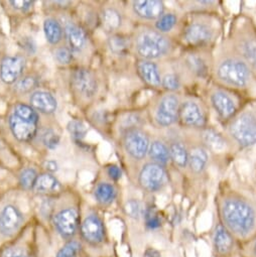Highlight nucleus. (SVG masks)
<instances>
[{"instance_id":"obj_18","label":"nucleus","mask_w":256,"mask_h":257,"mask_svg":"<svg viewBox=\"0 0 256 257\" xmlns=\"http://www.w3.org/2000/svg\"><path fill=\"white\" fill-rule=\"evenodd\" d=\"M82 239L91 246H99L106 239V230L102 219L97 214H89L80 225Z\"/></svg>"},{"instance_id":"obj_39","label":"nucleus","mask_w":256,"mask_h":257,"mask_svg":"<svg viewBox=\"0 0 256 257\" xmlns=\"http://www.w3.org/2000/svg\"><path fill=\"white\" fill-rule=\"evenodd\" d=\"M39 85V80L33 75H27L22 77L15 85V91L18 94L25 95L34 91Z\"/></svg>"},{"instance_id":"obj_43","label":"nucleus","mask_w":256,"mask_h":257,"mask_svg":"<svg viewBox=\"0 0 256 257\" xmlns=\"http://www.w3.org/2000/svg\"><path fill=\"white\" fill-rule=\"evenodd\" d=\"M55 59L62 65H69L73 60V52L70 48L62 46L58 47L54 52Z\"/></svg>"},{"instance_id":"obj_26","label":"nucleus","mask_w":256,"mask_h":257,"mask_svg":"<svg viewBox=\"0 0 256 257\" xmlns=\"http://www.w3.org/2000/svg\"><path fill=\"white\" fill-rule=\"evenodd\" d=\"M99 21L103 31L107 35L111 36L119 34L124 24V17L115 7H107L101 12Z\"/></svg>"},{"instance_id":"obj_6","label":"nucleus","mask_w":256,"mask_h":257,"mask_svg":"<svg viewBox=\"0 0 256 257\" xmlns=\"http://www.w3.org/2000/svg\"><path fill=\"white\" fill-rule=\"evenodd\" d=\"M224 134L233 149L246 150L256 146V99L246 102L224 126Z\"/></svg>"},{"instance_id":"obj_3","label":"nucleus","mask_w":256,"mask_h":257,"mask_svg":"<svg viewBox=\"0 0 256 257\" xmlns=\"http://www.w3.org/2000/svg\"><path fill=\"white\" fill-rule=\"evenodd\" d=\"M220 222L232 234L247 237L256 229V206L241 194L230 191L221 196L218 204Z\"/></svg>"},{"instance_id":"obj_30","label":"nucleus","mask_w":256,"mask_h":257,"mask_svg":"<svg viewBox=\"0 0 256 257\" xmlns=\"http://www.w3.org/2000/svg\"><path fill=\"white\" fill-rule=\"evenodd\" d=\"M107 45L110 52L118 57H126L133 52L132 37L121 33L109 36Z\"/></svg>"},{"instance_id":"obj_46","label":"nucleus","mask_w":256,"mask_h":257,"mask_svg":"<svg viewBox=\"0 0 256 257\" xmlns=\"http://www.w3.org/2000/svg\"><path fill=\"white\" fill-rule=\"evenodd\" d=\"M146 225L152 230H156L162 226V220L160 216L153 210H147L145 214Z\"/></svg>"},{"instance_id":"obj_31","label":"nucleus","mask_w":256,"mask_h":257,"mask_svg":"<svg viewBox=\"0 0 256 257\" xmlns=\"http://www.w3.org/2000/svg\"><path fill=\"white\" fill-rule=\"evenodd\" d=\"M213 244L216 252L221 255L227 254L233 247V235L221 222L217 223L214 228Z\"/></svg>"},{"instance_id":"obj_42","label":"nucleus","mask_w":256,"mask_h":257,"mask_svg":"<svg viewBox=\"0 0 256 257\" xmlns=\"http://www.w3.org/2000/svg\"><path fill=\"white\" fill-rule=\"evenodd\" d=\"M0 257H34L32 252L18 244H12L4 247L0 250Z\"/></svg>"},{"instance_id":"obj_9","label":"nucleus","mask_w":256,"mask_h":257,"mask_svg":"<svg viewBox=\"0 0 256 257\" xmlns=\"http://www.w3.org/2000/svg\"><path fill=\"white\" fill-rule=\"evenodd\" d=\"M209 119L210 111L205 100L197 95L184 93L179 109L178 127L187 133H196L209 125Z\"/></svg>"},{"instance_id":"obj_19","label":"nucleus","mask_w":256,"mask_h":257,"mask_svg":"<svg viewBox=\"0 0 256 257\" xmlns=\"http://www.w3.org/2000/svg\"><path fill=\"white\" fill-rule=\"evenodd\" d=\"M162 89L165 92L184 93L185 80L177 64L176 58L162 62Z\"/></svg>"},{"instance_id":"obj_32","label":"nucleus","mask_w":256,"mask_h":257,"mask_svg":"<svg viewBox=\"0 0 256 257\" xmlns=\"http://www.w3.org/2000/svg\"><path fill=\"white\" fill-rule=\"evenodd\" d=\"M66 33L70 46L69 48L71 49V51L75 53H80L85 48L87 41L84 30L77 25L70 24L66 28Z\"/></svg>"},{"instance_id":"obj_11","label":"nucleus","mask_w":256,"mask_h":257,"mask_svg":"<svg viewBox=\"0 0 256 257\" xmlns=\"http://www.w3.org/2000/svg\"><path fill=\"white\" fill-rule=\"evenodd\" d=\"M122 147L126 155L136 162L148 159L152 138L144 128H136L121 136Z\"/></svg>"},{"instance_id":"obj_50","label":"nucleus","mask_w":256,"mask_h":257,"mask_svg":"<svg viewBox=\"0 0 256 257\" xmlns=\"http://www.w3.org/2000/svg\"><path fill=\"white\" fill-rule=\"evenodd\" d=\"M45 167H46L48 173H54V172H56V171L58 170V165H57V163L54 162V161H49V162H47L46 165H45Z\"/></svg>"},{"instance_id":"obj_8","label":"nucleus","mask_w":256,"mask_h":257,"mask_svg":"<svg viewBox=\"0 0 256 257\" xmlns=\"http://www.w3.org/2000/svg\"><path fill=\"white\" fill-rule=\"evenodd\" d=\"M213 50H181L176 57L186 87L196 83H209Z\"/></svg>"},{"instance_id":"obj_13","label":"nucleus","mask_w":256,"mask_h":257,"mask_svg":"<svg viewBox=\"0 0 256 257\" xmlns=\"http://www.w3.org/2000/svg\"><path fill=\"white\" fill-rule=\"evenodd\" d=\"M193 135L210 155L224 156L234 150L224 132L210 124Z\"/></svg>"},{"instance_id":"obj_53","label":"nucleus","mask_w":256,"mask_h":257,"mask_svg":"<svg viewBox=\"0 0 256 257\" xmlns=\"http://www.w3.org/2000/svg\"><path fill=\"white\" fill-rule=\"evenodd\" d=\"M254 22H255V26H256V20H254Z\"/></svg>"},{"instance_id":"obj_40","label":"nucleus","mask_w":256,"mask_h":257,"mask_svg":"<svg viewBox=\"0 0 256 257\" xmlns=\"http://www.w3.org/2000/svg\"><path fill=\"white\" fill-rule=\"evenodd\" d=\"M82 243L76 239L66 241V243L58 250L56 257H79L81 253Z\"/></svg>"},{"instance_id":"obj_36","label":"nucleus","mask_w":256,"mask_h":257,"mask_svg":"<svg viewBox=\"0 0 256 257\" xmlns=\"http://www.w3.org/2000/svg\"><path fill=\"white\" fill-rule=\"evenodd\" d=\"M145 120L141 113L139 112H128L126 113L119 122V132L122 136L123 134L130 132L136 128H143Z\"/></svg>"},{"instance_id":"obj_38","label":"nucleus","mask_w":256,"mask_h":257,"mask_svg":"<svg viewBox=\"0 0 256 257\" xmlns=\"http://www.w3.org/2000/svg\"><path fill=\"white\" fill-rule=\"evenodd\" d=\"M146 209L144 204L138 200V199H132L128 200L124 205V212L125 214L135 220H140L142 218H145Z\"/></svg>"},{"instance_id":"obj_49","label":"nucleus","mask_w":256,"mask_h":257,"mask_svg":"<svg viewBox=\"0 0 256 257\" xmlns=\"http://www.w3.org/2000/svg\"><path fill=\"white\" fill-rule=\"evenodd\" d=\"M106 173L109 177L110 180L114 181V182H117L121 179L122 177V171L121 169L116 166V165H110L107 167V170H106Z\"/></svg>"},{"instance_id":"obj_45","label":"nucleus","mask_w":256,"mask_h":257,"mask_svg":"<svg viewBox=\"0 0 256 257\" xmlns=\"http://www.w3.org/2000/svg\"><path fill=\"white\" fill-rule=\"evenodd\" d=\"M68 130L71 134V136L75 139V140H78V141H81L85 138L86 136V127L85 125L81 122V121H77V120H74V121H71L68 125Z\"/></svg>"},{"instance_id":"obj_23","label":"nucleus","mask_w":256,"mask_h":257,"mask_svg":"<svg viewBox=\"0 0 256 257\" xmlns=\"http://www.w3.org/2000/svg\"><path fill=\"white\" fill-rule=\"evenodd\" d=\"M26 60L22 56L5 57L0 62V79L7 85L16 84L23 76Z\"/></svg>"},{"instance_id":"obj_16","label":"nucleus","mask_w":256,"mask_h":257,"mask_svg":"<svg viewBox=\"0 0 256 257\" xmlns=\"http://www.w3.org/2000/svg\"><path fill=\"white\" fill-rule=\"evenodd\" d=\"M186 136L189 143V161L187 172L195 177L202 176L209 168L211 155L198 142L193 133H187Z\"/></svg>"},{"instance_id":"obj_47","label":"nucleus","mask_w":256,"mask_h":257,"mask_svg":"<svg viewBox=\"0 0 256 257\" xmlns=\"http://www.w3.org/2000/svg\"><path fill=\"white\" fill-rule=\"evenodd\" d=\"M33 2H28V0H14V2H10V5L18 12L21 13H27L29 12L33 7Z\"/></svg>"},{"instance_id":"obj_20","label":"nucleus","mask_w":256,"mask_h":257,"mask_svg":"<svg viewBox=\"0 0 256 257\" xmlns=\"http://www.w3.org/2000/svg\"><path fill=\"white\" fill-rule=\"evenodd\" d=\"M24 223V214L15 205H6L0 210V235L9 237L16 234Z\"/></svg>"},{"instance_id":"obj_28","label":"nucleus","mask_w":256,"mask_h":257,"mask_svg":"<svg viewBox=\"0 0 256 257\" xmlns=\"http://www.w3.org/2000/svg\"><path fill=\"white\" fill-rule=\"evenodd\" d=\"M179 10L182 14L189 13H219L221 2L218 0H185L178 2Z\"/></svg>"},{"instance_id":"obj_25","label":"nucleus","mask_w":256,"mask_h":257,"mask_svg":"<svg viewBox=\"0 0 256 257\" xmlns=\"http://www.w3.org/2000/svg\"><path fill=\"white\" fill-rule=\"evenodd\" d=\"M183 14L174 10H167L166 13L154 24V28L160 33L173 37L177 40Z\"/></svg>"},{"instance_id":"obj_21","label":"nucleus","mask_w":256,"mask_h":257,"mask_svg":"<svg viewBox=\"0 0 256 257\" xmlns=\"http://www.w3.org/2000/svg\"><path fill=\"white\" fill-rule=\"evenodd\" d=\"M137 73L142 81L150 88L162 92V68L158 62L138 60Z\"/></svg>"},{"instance_id":"obj_15","label":"nucleus","mask_w":256,"mask_h":257,"mask_svg":"<svg viewBox=\"0 0 256 257\" xmlns=\"http://www.w3.org/2000/svg\"><path fill=\"white\" fill-rule=\"evenodd\" d=\"M130 9L132 16L146 26H154L168 10L161 0H135L130 4Z\"/></svg>"},{"instance_id":"obj_48","label":"nucleus","mask_w":256,"mask_h":257,"mask_svg":"<svg viewBox=\"0 0 256 257\" xmlns=\"http://www.w3.org/2000/svg\"><path fill=\"white\" fill-rule=\"evenodd\" d=\"M20 46L29 55H34L37 52V45L33 38H23L20 43Z\"/></svg>"},{"instance_id":"obj_37","label":"nucleus","mask_w":256,"mask_h":257,"mask_svg":"<svg viewBox=\"0 0 256 257\" xmlns=\"http://www.w3.org/2000/svg\"><path fill=\"white\" fill-rule=\"evenodd\" d=\"M12 114H14L20 118L26 119L28 121L39 124V120H40L39 114L31 105H28L25 103H18L15 105Z\"/></svg>"},{"instance_id":"obj_24","label":"nucleus","mask_w":256,"mask_h":257,"mask_svg":"<svg viewBox=\"0 0 256 257\" xmlns=\"http://www.w3.org/2000/svg\"><path fill=\"white\" fill-rule=\"evenodd\" d=\"M10 128L13 136L21 143L32 142L38 134L39 124L20 118L14 114L10 116Z\"/></svg>"},{"instance_id":"obj_5","label":"nucleus","mask_w":256,"mask_h":257,"mask_svg":"<svg viewBox=\"0 0 256 257\" xmlns=\"http://www.w3.org/2000/svg\"><path fill=\"white\" fill-rule=\"evenodd\" d=\"M226 38L256 77V26L254 19L240 13L231 22Z\"/></svg>"},{"instance_id":"obj_4","label":"nucleus","mask_w":256,"mask_h":257,"mask_svg":"<svg viewBox=\"0 0 256 257\" xmlns=\"http://www.w3.org/2000/svg\"><path fill=\"white\" fill-rule=\"evenodd\" d=\"M133 39V51L140 60L165 62L176 58L180 54L178 41L157 31L153 26H142Z\"/></svg>"},{"instance_id":"obj_2","label":"nucleus","mask_w":256,"mask_h":257,"mask_svg":"<svg viewBox=\"0 0 256 257\" xmlns=\"http://www.w3.org/2000/svg\"><path fill=\"white\" fill-rule=\"evenodd\" d=\"M223 33L224 22L219 13L183 14L177 41L181 50H213Z\"/></svg>"},{"instance_id":"obj_27","label":"nucleus","mask_w":256,"mask_h":257,"mask_svg":"<svg viewBox=\"0 0 256 257\" xmlns=\"http://www.w3.org/2000/svg\"><path fill=\"white\" fill-rule=\"evenodd\" d=\"M148 158L150 162L162 165L166 168L171 167L170 149L167 140L163 138L152 139Z\"/></svg>"},{"instance_id":"obj_41","label":"nucleus","mask_w":256,"mask_h":257,"mask_svg":"<svg viewBox=\"0 0 256 257\" xmlns=\"http://www.w3.org/2000/svg\"><path fill=\"white\" fill-rule=\"evenodd\" d=\"M38 177L39 175L35 169L27 168L23 170L19 177V182L21 187L26 191H32V190L34 191Z\"/></svg>"},{"instance_id":"obj_22","label":"nucleus","mask_w":256,"mask_h":257,"mask_svg":"<svg viewBox=\"0 0 256 257\" xmlns=\"http://www.w3.org/2000/svg\"><path fill=\"white\" fill-rule=\"evenodd\" d=\"M72 86L86 98L94 97L98 92V80L93 72L88 69H77L72 74Z\"/></svg>"},{"instance_id":"obj_51","label":"nucleus","mask_w":256,"mask_h":257,"mask_svg":"<svg viewBox=\"0 0 256 257\" xmlns=\"http://www.w3.org/2000/svg\"><path fill=\"white\" fill-rule=\"evenodd\" d=\"M146 257H161V254L159 251L155 249H149L146 252Z\"/></svg>"},{"instance_id":"obj_44","label":"nucleus","mask_w":256,"mask_h":257,"mask_svg":"<svg viewBox=\"0 0 256 257\" xmlns=\"http://www.w3.org/2000/svg\"><path fill=\"white\" fill-rule=\"evenodd\" d=\"M42 142L47 149L55 150L59 146L60 137L53 130H47L42 135Z\"/></svg>"},{"instance_id":"obj_14","label":"nucleus","mask_w":256,"mask_h":257,"mask_svg":"<svg viewBox=\"0 0 256 257\" xmlns=\"http://www.w3.org/2000/svg\"><path fill=\"white\" fill-rule=\"evenodd\" d=\"M178 127V126H177ZM177 127L168 131L172 134L167 140L170 149L171 167L181 172H187L189 161V143L186 133L182 130L177 132Z\"/></svg>"},{"instance_id":"obj_29","label":"nucleus","mask_w":256,"mask_h":257,"mask_svg":"<svg viewBox=\"0 0 256 257\" xmlns=\"http://www.w3.org/2000/svg\"><path fill=\"white\" fill-rule=\"evenodd\" d=\"M31 106L44 114H53L58 108V101L53 94L46 91H36L30 98Z\"/></svg>"},{"instance_id":"obj_33","label":"nucleus","mask_w":256,"mask_h":257,"mask_svg":"<svg viewBox=\"0 0 256 257\" xmlns=\"http://www.w3.org/2000/svg\"><path fill=\"white\" fill-rule=\"evenodd\" d=\"M61 184L51 173L39 175L34 191L38 194H54L61 190Z\"/></svg>"},{"instance_id":"obj_34","label":"nucleus","mask_w":256,"mask_h":257,"mask_svg":"<svg viewBox=\"0 0 256 257\" xmlns=\"http://www.w3.org/2000/svg\"><path fill=\"white\" fill-rule=\"evenodd\" d=\"M94 197L100 205L108 206L115 201L117 197V189L111 183H99L95 188Z\"/></svg>"},{"instance_id":"obj_1","label":"nucleus","mask_w":256,"mask_h":257,"mask_svg":"<svg viewBox=\"0 0 256 257\" xmlns=\"http://www.w3.org/2000/svg\"><path fill=\"white\" fill-rule=\"evenodd\" d=\"M243 93L256 87V77L225 37L212 51L211 81Z\"/></svg>"},{"instance_id":"obj_7","label":"nucleus","mask_w":256,"mask_h":257,"mask_svg":"<svg viewBox=\"0 0 256 257\" xmlns=\"http://www.w3.org/2000/svg\"><path fill=\"white\" fill-rule=\"evenodd\" d=\"M242 93L227 89L213 82H209L205 90V102L218 121L224 126L227 124L246 103Z\"/></svg>"},{"instance_id":"obj_12","label":"nucleus","mask_w":256,"mask_h":257,"mask_svg":"<svg viewBox=\"0 0 256 257\" xmlns=\"http://www.w3.org/2000/svg\"><path fill=\"white\" fill-rule=\"evenodd\" d=\"M140 187L149 193H157L163 190L169 182L168 168L153 163H146L138 176Z\"/></svg>"},{"instance_id":"obj_17","label":"nucleus","mask_w":256,"mask_h":257,"mask_svg":"<svg viewBox=\"0 0 256 257\" xmlns=\"http://www.w3.org/2000/svg\"><path fill=\"white\" fill-rule=\"evenodd\" d=\"M53 224L64 240L74 239L79 229V213L77 209L73 207L61 209L53 216Z\"/></svg>"},{"instance_id":"obj_10","label":"nucleus","mask_w":256,"mask_h":257,"mask_svg":"<svg viewBox=\"0 0 256 257\" xmlns=\"http://www.w3.org/2000/svg\"><path fill=\"white\" fill-rule=\"evenodd\" d=\"M184 93L162 91L150 109L152 123L161 131H170L178 126L179 109Z\"/></svg>"},{"instance_id":"obj_35","label":"nucleus","mask_w":256,"mask_h":257,"mask_svg":"<svg viewBox=\"0 0 256 257\" xmlns=\"http://www.w3.org/2000/svg\"><path fill=\"white\" fill-rule=\"evenodd\" d=\"M44 33L47 41L53 46L59 45L63 40V36H64L63 28L56 19L49 18L45 20Z\"/></svg>"},{"instance_id":"obj_52","label":"nucleus","mask_w":256,"mask_h":257,"mask_svg":"<svg viewBox=\"0 0 256 257\" xmlns=\"http://www.w3.org/2000/svg\"><path fill=\"white\" fill-rule=\"evenodd\" d=\"M254 255H255V257H256V241H255V244H254Z\"/></svg>"}]
</instances>
